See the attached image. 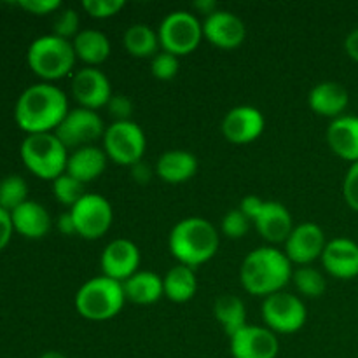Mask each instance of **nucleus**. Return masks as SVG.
<instances>
[{"instance_id": "obj_1", "label": "nucleus", "mask_w": 358, "mask_h": 358, "mask_svg": "<svg viewBox=\"0 0 358 358\" xmlns=\"http://www.w3.org/2000/svg\"><path fill=\"white\" fill-rule=\"evenodd\" d=\"M69 98L51 83L34 84L20 94L14 121L27 135L55 133L69 114Z\"/></svg>"}, {"instance_id": "obj_2", "label": "nucleus", "mask_w": 358, "mask_h": 358, "mask_svg": "<svg viewBox=\"0 0 358 358\" xmlns=\"http://www.w3.org/2000/svg\"><path fill=\"white\" fill-rule=\"evenodd\" d=\"M292 262L275 247H259L243 259L240 280L243 289L255 297L278 294L292 280Z\"/></svg>"}, {"instance_id": "obj_3", "label": "nucleus", "mask_w": 358, "mask_h": 358, "mask_svg": "<svg viewBox=\"0 0 358 358\" xmlns=\"http://www.w3.org/2000/svg\"><path fill=\"white\" fill-rule=\"evenodd\" d=\"M219 231L203 217H187L173 226L168 238V248L178 264L196 269L212 261L219 250Z\"/></svg>"}, {"instance_id": "obj_4", "label": "nucleus", "mask_w": 358, "mask_h": 358, "mask_svg": "<svg viewBox=\"0 0 358 358\" xmlns=\"http://www.w3.org/2000/svg\"><path fill=\"white\" fill-rule=\"evenodd\" d=\"M126 296L121 282L108 276H94L80 285L76 294V310L91 322H105L121 313Z\"/></svg>"}, {"instance_id": "obj_5", "label": "nucleus", "mask_w": 358, "mask_h": 358, "mask_svg": "<svg viewBox=\"0 0 358 358\" xmlns=\"http://www.w3.org/2000/svg\"><path fill=\"white\" fill-rule=\"evenodd\" d=\"M27 62L31 72L44 83L63 79L72 72L77 62L72 41L55 34L35 38L27 51Z\"/></svg>"}, {"instance_id": "obj_6", "label": "nucleus", "mask_w": 358, "mask_h": 358, "mask_svg": "<svg viewBox=\"0 0 358 358\" xmlns=\"http://www.w3.org/2000/svg\"><path fill=\"white\" fill-rule=\"evenodd\" d=\"M20 156L30 173L52 182L66 171L70 154L55 133H38L27 135L21 142Z\"/></svg>"}, {"instance_id": "obj_7", "label": "nucleus", "mask_w": 358, "mask_h": 358, "mask_svg": "<svg viewBox=\"0 0 358 358\" xmlns=\"http://www.w3.org/2000/svg\"><path fill=\"white\" fill-rule=\"evenodd\" d=\"M157 37L163 51L175 56L191 55L201 44L203 23L189 10H173L161 21Z\"/></svg>"}, {"instance_id": "obj_8", "label": "nucleus", "mask_w": 358, "mask_h": 358, "mask_svg": "<svg viewBox=\"0 0 358 358\" xmlns=\"http://www.w3.org/2000/svg\"><path fill=\"white\" fill-rule=\"evenodd\" d=\"M147 140L136 122L117 121L107 126L103 135V150L110 161L121 166H129L140 163L145 154Z\"/></svg>"}, {"instance_id": "obj_9", "label": "nucleus", "mask_w": 358, "mask_h": 358, "mask_svg": "<svg viewBox=\"0 0 358 358\" xmlns=\"http://www.w3.org/2000/svg\"><path fill=\"white\" fill-rule=\"evenodd\" d=\"M266 327L275 334H294L306 324L308 311L303 301L289 292H278L266 297L261 308Z\"/></svg>"}, {"instance_id": "obj_10", "label": "nucleus", "mask_w": 358, "mask_h": 358, "mask_svg": "<svg viewBox=\"0 0 358 358\" xmlns=\"http://www.w3.org/2000/svg\"><path fill=\"white\" fill-rule=\"evenodd\" d=\"M77 236L84 240H98L108 233L114 220V210L110 201L101 194L86 192L73 208H70Z\"/></svg>"}, {"instance_id": "obj_11", "label": "nucleus", "mask_w": 358, "mask_h": 358, "mask_svg": "<svg viewBox=\"0 0 358 358\" xmlns=\"http://www.w3.org/2000/svg\"><path fill=\"white\" fill-rule=\"evenodd\" d=\"M103 119L98 115V112L87 110V108H73L62 124L56 128L55 135L62 140L66 149H80V147L94 145L96 140H103L105 135Z\"/></svg>"}, {"instance_id": "obj_12", "label": "nucleus", "mask_w": 358, "mask_h": 358, "mask_svg": "<svg viewBox=\"0 0 358 358\" xmlns=\"http://www.w3.org/2000/svg\"><path fill=\"white\" fill-rule=\"evenodd\" d=\"M285 255L292 264L310 266L317 259H322L325 250V234L322 227L315 222H303L294 226L292 233L287 238Z\"/></svg>"}, {"instance_id": "obj_13", "label": "nucleus", "mask_w": 358, "mask_h": 358, "mask_svg": "<svg viewBox=\"0 0 358 358\" xmlns=\"http://www.w3.org/2000/svg\"><path fill=\"white\" fill-rule=\"evenodd\" d=\"M233 358H276L280 353L278 336L268 327L247 325L229 338Z\"/></svg>"}, {"instance_id": "obj_14", "label": "nucleus", "mask_w": 358, "mask_h": 358, "mask_svg": "<svg viewBox=\"0 0 358 358\" xmlns=\"http://www.w3.org/2000/svg\"><path fill=\"white\" fill-rule=\"evenodd\" d=\"M266 119L259 108L250 107V105H240L234 107L224 115L222 135L226 136L227 142L234 145H247V143L255 142L259 136L264 133Z\"/></svg>"}, {"instance_id": "obj_15", "label": "nucleus", "mask_w": 358, "mask_h": 358, "mask_svg": "<svg viewBox=\"0 0 358 358\" xmlns=\"http://www.w3.org/2000/svg\"><path fill=\"white\" fill-rule=\"evenodd\" d=\"M72 94L80 107L94 112L107 107L110 98L114 96L110 80L96 66H84L73 76Z\"/></svg>"}, {"instance_id": "obj_16", "label": "nucleus", "mask_w": 358, "mask_h": 358, "mask_svg": "<svg viewBox=\"0 0 358 358\" xmlns=\"http://www.w3.org/2000/svg\"><path fill=\"white\" fill-rule=\"evenodd\" d=\"M140 261H142L140 248L131 240H126V238L112 240L103 248L100 257L103 276H108V278L121 283H124L126 280L131 278L135 273L140 271Z\"/></svg>"}, {"instance_id": "obj_17", "label": "nucleus", "mask_w": 358, "mask_h": 358, "mask_svg": "<svg viewBox=\"0 0 358 358\" xmlns=\"http://www.w3.org/2000/svg\"><path fill=\"white\" fill-rule=\"evenodd\" d=\"M247 37L245 23L231 10L219 9L203 21V38L219 49L240 48Z\"/></svg>"}, {"instance_id": "obj_18", "label": "nucleus", "mask_w": 358, "mask_h": 358, "mask_svg": "<svg viewBox=\"0 0 358 358\" xmlns=\"http://www.w3.org/2000/svg\"><path fill=\"white\" fill-rule=\"evenodd\" d=\"M325 271L338 280H352L358 276V245L350 238H334L327 241L322 254Z\"/></svg>"}, {"instance_id": "obj_19", "label": "nucleus", "mask_w": 358, "mask_h": 358, "mask_svg": "<svg viewBox=\"0 0 358 358\" xmlns=\"http://www.w3.org/2000/svg\"><path fill=\"white\" fill-rule=\"evenodd\" d=\"M257 233L269 243H285L294 229L289 208L278 201H266L261 213L254 220Z\"/></svg>"}, {"instance_id": "obj_20", "label": "nucleus", "mask_w": 358, "mask_h": 358, "mask_svg": "<svg viewBox=\"0 0 358 358\" xmlns=\"http://www.w3.org/2000/svg\"><path fill=\"white\" fill-rule=\"evenodd\" d=\"M308 103L315 114L322 115V117H331L334 121V119L341 117L348 108L350 94L346 87L339 83L324 80L310 91Z\"/></svg>"}, {"instance_id": "obj_21", "label": "nucleus", "mask_w": 358, "mask_h": 358, "mask_svg": "<svg viewBox=\"0 0 358 358\" xmlns=\"http://www.w3.org/2000/svg\"><path fill=\"white\" fill-rule=\"evenodd\" d=\"M10 220H13L14 233L28 238V240H42L52 226L51 215L45 206L37 201H30V199L17 206L14 212H10Z\"/></svg>"}, {"instance_id": "obj_22", "label": "nucleus", "mask_w": 358, "mask_h": 358, "mask_svg": "<svg viewBox=\"0 0 358 358\" xmlns=\"http://www.w3.org/2000/svg\"><path fill=\"white\" fill-rule=\"evenodd\" d=\"M327 143L332 152L350 163H358V117L341 115L327 128Z\"/></svg>"}, {"instance_id": "obj_23", "label": "nucleus", "mask_w": 358, "mask_h": 358, "mask_svg": "<svg viewBox=\"0 0 358 358\" xmlns=\"http://www.w3.org/2000/svg\"><path fill=\"white\" fill-rule=\"evenodd\" d=\"M198 171V159L192 152L182 149L168 150L161 154L156 163V175L171 185L185 184Z\"/></svg>"}, {"instance_id": "obj_24", "label": "nucleus", "mask_w": 358, "mask_h": 358, "mask_svg": "<svg viewBox=\"0 0 358 358\" xmlns=\"http://www.w3.org/2000/svg\"><path fill=\"white\" fill-rule=\"evenodd\" d=\"M108 163V157L105 154L103 147L87 145L76 149L69 156V163H66V173L72 175L84 185L87 182H93L94 178L100 177L105 171Z\"/></svg>"}, {"instance_id": "obj_25", "label": "nucleus", "mask_w": 358, "mask_h": 358, "mask_svg": "<svg viewBox=\"0 0 358 358\" xmlns=\"http://www.w3.org/2000/svg\"><path fill=\"white\" fill-rule=\"evenodd\" d=\"M126 301L135 304H154L164 296L163 276L152 271H138L122 283Z\"/></svg>"}, {"instance_id": "obj_26", "label": "nucleus", "mask_w": 358, "mask_h": 358, "mask_svg": "<svg viewBox=\"0 0 358 358\" xmlns=\"http://www.w3.org/2000/svg\"><path fill=\"white\" fill-rule=\"evenodd\" d=\"M77 59L86 63L87 66H98L110 56V41L107 35L98 30H80L79 35L72 41Z\"/></svg>"}, {"instance_id": "obj_27", "label": "nucleus", "mask_w": 358, "mask_h": 358, "mask_svg": "<svg viewBox=\"0 0 358 358\" xmlns=\"http://www.w3.org/2000/svg\"><path fill=\"white\" fill-rule=\"evenodd\" d=\"M164 296L171 303H187L196 296L198 290V278H196L194 269L189 266L177 264L163 276Z\"/></svg>"}, {"instance_id": "obj_28", "label": "nucleus", "mask_w": 358, "mask_h": 358, "mask_svg": "<svg viewBox=\"0 0 358 358\" xmlns=\"http://www.w3.org/2000/svg\"><path fill=\"white\" fill-rule=\"evenodd\" d=\"M213 315L229 338L248 325L245 303L233 294H224V296L217 297L215 304H213Z\"/></svg>"}, {"instance_id": "obj_29", "label": "nucleus", "mask_w": 358, "mask_h": 358, "mask_svg": "<svg viewBox=\"0 0 358 358\" xmlns=\"http://www.w3.org/2000/svg\"><path fill=\"white\" fill-rule=\"evenodd\" d=\"M124 49L135 58H152L159 52V37L149 24H131L122 37Z\"/></svg>"}, {"instance_id": "obj_30", "label": "nucleus", "mask_w": 358, "mask_h": 358, "mask_svg": "<svg viewBox=\"0 0 358 358\" xmlns=\"http://www.w3.org/2000/svg\"><path fill=\"white\" fill-rule=\"evenodd\" d=\"M292 282L296 285L297 292L310 299H317V297L324 296L325 289H327V282H325L324 275L318 269L311 268V266H301L294 271Z\"/></svg>"}, {"instance_id": "obj_31", "label": "nucleus", "mask_w": 358, "mask_h": 358, "mask_svg": "<svg viewBox=\"0 0 358 358\" xmlns=\"http://www.w3.org/2000/svg\"><path fill=\"white\" fill-rule=\"evenodd\" d=\"M28 201V185L20 175H9L0 180V208L14 212L17 206Z\"/></svg>"}, {"instance_id": "obj_32", "label": "nucleus", "mask_w": 358, "mask_h": 358, "mask_svg": "<svg viewBox=\"0 0 358 358\" xmlns=\"http://www.w3.org/2000/svg\"><path fill=\"white\" fill-rule=\"evenodd\" d=\"M52 194L63 206L73 208L86 196V192H84L83 182H79L65 171V173L52 180Z\"/></svg>"}, {"instance_id": "obj_33", "label": "nucleus", "mask_w": 358, "mask_h": 358, "mask_svg": "<svg viewBox=\"0 0 358 358\" xmlns=\"http://www.w3.org/2000/svg\"><path fill=\"white\" fill-rule=\"evenodd\" d=\"M252 220L241 212L240 208H233L222 217V233L231 240H241L250 231Z\"/></svg>"}, {"instance_id": "obj_34", "label": "nucleus", "mask_w": 358, "mask_h": 358, "mask_svg": "<svg viewBox=\"0 0 358 358\" xmlns=\"http://www.w3.org/2000/svg\"><path fill=\"white\" fill-rule=\"evenodd\" d=\"M178 70H180V59H178V56L166 51L157 52L152 58V63H150V72L159 80L175 79Z\"/></svg>"}, {"instance_id": "obj_35", "label": "nucleus", "mask_w": 358, "mask_h": 358, "mask_svg": "<svg viewBox=\"0 0 358 358\" xmlns=\"http://www.w3.org/2000/svg\"><path fill=\"white\" fill-rule=\"evenodd\" d=\"M80 31V17L76 9H63L59 10L58 16L55 17L52 23V34L58 37L66 38H76Z\"/></svg>"}, {"instance_id": "obj_36", "label": "nucleus", "mask_w": 358, "mask_h": 358, "mask_svg": "<svg viewBox=\"0 0 358 358\" xmlns=\"http://www.w3.org/2000/svg\"><path fill=\"white\" fill-rule=\"evenodd\" d=\"M124 7L122 0H84L83 9L96 20H107L115 16Z\"/></svg>"}, {"instance_id": "obj_37", "label": "nucleus", "mask_w": 358, "mask_h": 358, "mask_svg": "<svg viewBox=\"0 0 358 358\" xmlns=\"http://www.w3.org/2000/svg\"><path fill=\"white\" fill-rule=\"evenodd\" d=\"M343 196H345L346 205L358 213V163H353L346 171L345 182H343Z\"/></svg>"}, {"instance_id": "obj_38", "label": "nucleus", "mask_w": 358, "mask_h": 358, "mask_svg": "<svg viewBox=\"0 0 358 358\" xmlns=\"http://www.w3.org/2000/svg\"><path fill=\"white\" fill-rule=\"evenodd\" d=\"M108 110V114L114 117V122L117 121H131L133 114V101L128 96H122V94H115L110 98V101L105 107Z\"/></svg>"}, {"instance_id": "obj_39", "label": "nucleus", "mask_w": 358, "mask_h": 358, "mask_svg": "<svg viewBox=\"0 0 358 358\" xmlns=\"http://www.w3.org/2000/svg\"><path fill=\"white\" fill-rule=\"evenodd\" d=\"M17 6L35 16H48V14L59 10L62 2L59 0H21L17 2Z\"/></svg>"}, {"instance_id": "obj_40", "label": "nucleus", "mask_w": 358, "mask_h": 358, "mask_svg": "<svg viewBox=\"0 0 358 358\" xmlns=\"http://www.w3.org/2000/svg\"><path fill=\"white\" fill-rule=\"evenodd\" d=\"M264 203V199H261L259 196H245L240 203V210L252 220V224H254V220L259 217Z\"/></svg>"}, {"instance_id": "obj_41", "label": "nucleus", "mask_w": 358, "mask_h": 358, "mask_svg": "<svg viewBox=\"0 0 358 358\" xmlns=\"http://www.w3.org/2000/svg\"><path fill=\"white\" fill-rule=\"evenodd\" d=\"M14 227L13 220H10V213L6 212L3 208H0V250L9 245L10 238H13Z\"/></svg>"}, {"instance_id": "obj_42", "label": "nucleus", "mask_w": 358, "mask_h": 358, "mask_svg": "<svg viewBox=\"0 0 358 358\" xmlns=\"http://www.w3.org/2000/svg\"><path fill=\"white\" fill-rule=\"evenodd\" d=\"M131 177L136 184L143 185L150 180V177H152V171H150L149 164H145L143 161H140V163L133 164L131 166Z\"/></svg>"}, {"instance_id": "obj_43", "label": "nucleus", "mask_w": 358, "mask_h": 358, "mask_svg": "<svg viewBox=\"0 0 358 358\" xmlns=\"http://www.w3.org/2000/svg\"><path fill=\"white\" fill-rule=\"evenodd\" d=\"M56 227H58L59 233L65 234V236H73V234H77L76 224H73V219H72V213H70V210H69V212L62 213V215L58 217Z\"/></svg>"}, {"instance_id": "obj_44", "label": "nucleus", "mask_w": 358, "mask_h": 358, "mask_svg": "<svg viewBox=\"0 0 358 358\" xmlns=\"http://www.w3.org/2000/svg\"><path fill=\"white\" fill-rule=\"evenodd\" d=\"M345 49L346 52H348L350 58L358 63V28L348 34V37H346L345 41Z\"/></svg>"}, {"instance_id": "obj_45", "label": "nucleus", "mask_w": 358, "mask_h": 358, "mask_svg": "<svg viewBox=\"0 0 358 358\" xmlns=\"http://www.w3.org/2000/svg\"><path fill=\"white\" fill-rule=\"evenodd\" d=\"M192 7H194L196 13L203 14L205 17H208L210 14L219 10V6H217L215 0H196V2L192 3Z\"/></svg>"}, {"instance_id": "obj_46", "label": "nucleus", "mask_w": 358, "mask_h": 358, "mask_svg": "<svg viewBox=\"0 0 358 358\" xmlns=\"http://www.w3.org/2000/svg\"><path fill=\"white\" fill-rule=\"evenodd\" d=\"M41 358H69V357H65V355H63V353H59V352H55V350H51V352H45V353H42Z\"/></svg>"}]
</instances>
